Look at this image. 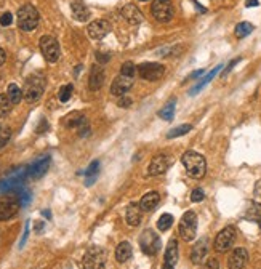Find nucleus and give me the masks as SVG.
Here are the masks:
<instances>
[{"mask_svg": "<svg viewBox=\"0 0 261 269\" xmlns=\"http://www.w3.org/2000/svg\"><path fill=\"white\" fill-rule=\"evenodd\" d=\"M181 162H183L184 169L187 172V175L194 179H200L204 178L205 172H207V162L204 156H200L199 152H194V151H187L181 157Z\"/></svg>", "mask_w": 261, "mask_h": 269, "instance_id": "1", "label": "nucleus"}, {"mask_svg": "<svg viewBox=\"0 0 261 269\" xmlns=\"http://www.w3.org/2000/svg\"><path fill=\"white\" fill-rule=\"evenodd\" d=\"M43 90H45V79L40 74H34L26 81L23 96L27 103H35V101L40 99Z\"/></svg>", "mask_w": 261, "mask_h": 269, "instance_id": "2", "label": "nucleus"}, {"mask_svg": "<svg viewBox=\"0 0 261 269\" xmlns=\"http://www.w3.org/2000/svg\"><path fill=\"white\" fill-rule=\"evenodd\" d=\"M39 11L32 5H23L18 10V26L23 31H34L39 24Z\"/></svg>", "mask_w": 261, "mask_h": 269, "instance_id": "3", "label": "nucleus"}, {"mask_svg": "<svg viewBox=\"0 0 261 269\" xmlns=\"http://www.w3.org/2000/svg\"><path fill=\"white\" fill-rule=\"evenodd\" d=\"M29 177V172L26 167H21L16 172H13L11 175L6 178L0 179V192H10V191H16L18 187L24 186V181Z\"/></svg>", "mask_w": 261, "mask_h": 269, "instance_id": "4", "label": "nucleus"}, {"mask_svg": "<svg viewBox=\"0 0 261 269\" xmlns=\"http://www.w3.org/2000/svg\"><path fill=\"white\" fill-rule=\"evenodd\" d=\"M179 234L186 242H191L195 239V234H197V215H195L192 210L186 212L183 218H181Z\"/></svg>", "mask_w": 261, "mask_h": 269, "instance_id": "5", "label": "nucleus"}, {"mask_svg": "<svg viewBox=\"0 0 261 269\" xmlns=\"http://www.w3.org/2000/svg\"><path fill=\"white\" fill-rule=\"evenodd\" d=\"M106 265V252L99 247H91L87 250L82 260L84 269H104Z\"/></svg>", "mask_w": 261, "mask_h": 269, "instance_id": "6", "label": "nucleus"}, {"mask_svg": "<svg viewBox=\"0 0 261 269\" xmlns=\"http://www.w3.org/2000/svg\"><path fill=\"white\" fill-rule=\"evenodd\" d=\"M39 45H40L43 58H45L48 63H56L60 60V55H61L60 43H58L55 37H52V35H43L39 42Z\"/></svg>", "mask_w": 261, "mask_h": 269, "instance_id": "7", "label": "nucleus"}, {"mask_svg": "<svg viewBox=\"0 0 261 269\" xmlns=\"http://www.w3.org/2000/svg\"><path fill=\"white\" fill-rule=\"evenodd\" d=\"M136 71L138 74H140V77H143L144 81H149V82L159 81V79H162L165 74V68L159 63H143L136 68Z\"/></svg>", "mask_w": 261, "mask_h": 269, "instance_id": "8", "label": "nucleus"}, {"mask_svg": "<svg viewBox=\"0 0 261 269\" xmlns=\"http://www.w3.org/2000/svg\"><path fill=\"white\" fill-rule=\"evenodd\" d=\"M140 247L146 255L152 257L161 250V239L157 237L154 231L146 229V231H143V234L140 237Z\"/></svg>", "mask_w": 261, "mask_h": 269, "instance_id": "9", "label": "nucleus"}, {"mask_svg": "<svg viewBox=\"0 0 261 269\" xmlns=\"http://www.w3.org/2000/svg\"><path fill=\"white\" fill-rule=\"evenodd\" d=\"M152 14L159 23H169L173 18V3L172 0H154L152 2Z\"/></svg>", "mask_w": 261, "mask_h": 269, "instance_id": "10", "label": "nucleus"}, {"mask_svg": "<svg viewBox=\"0 0 261 269\" xmlns=\"http://www.w3.org/2000/svg\"><path fill=\"white\" fill-rule=\"evenodd\" d=\"M236 241V228L234 226H228L218 232V236L215 239V250L224 253L228 252L231 247H233Z\"/></svg>", "mask_w": 261, "mask_h": 269, "instance_id": "11", "label": "nucleus"}, {"mask_svg": "<svg viewBox=\"0 0 261 269\" xmlns=\"http://www.w3.org/2000/svg\"><path fill=\"white\" fill-rule=\"evenodd\" d=\"M172 165V157L167 156V154H159L152 159V162L148 169V173L151 177H157V175H162L167 170L170 169Z\"/></svg>", "mask_w": 261, "mask_h": 269, "instance_id": "12", "label": "nucleus"}, {"mask_svg": "<svg viewBox=\"0 0 261 269\" xmlns=\"http://www.w3.org/2000/svg\"><path fill=\"white\" fill-rule=\"evenodd\" d=\"M87 32H88V35L91 39L101 40L111 32V24L107 23L106 19H96V21H93V23L88 24V27H87Z\"/></svg>", "mask_w": 261, "mask_h": 269, "instance_id": "13", "label": "nucleus"}, {"mask_svg": "<svg viewBox=\"0 0 261 269\" xmlns=\"http://www.w3.org/2000/svg\"><path fill=\"white\" fill-rule=\"evenodd\" d=\"M132 87H133V77L120 74L114 79V82L111 85V93L114 94V96H124Z\"/></svg>", "mask_w": 261, "mask_h": 269, "instance_id": "14", "label": "nucleus"}, {"mask_svg": "<svg viewBox=\"0 0 261 269\" xmlns=\"http://www.w3.org/2000/svg\"><path fill=\"white\" fill-rule=\"evenodd\" d=\"M19 202L13 199L0 200V221H8L19 212Z\"/></svg>", "mask_w": 261, "mask_h": 269, "instance_id": "15", "label": "nucleus"}, {"mask_svg": "<svg viewBox=\"0 0 261 269\" xmlns=\"http://www.w3.org/2000/svg\"><path fill=\"white\" fill-rule=\"evenodd\" d=\"M50 167V156H45V157H40L37 159L31 167H27V172H29V177L32 179H39L42 178L43 175L47 173Z\"/></svg>", "mask_w": 261, "mask_h": 269, "instance_id": "16", "label": "nucleus"}, {"mask_svg": "<svg viewBox=\"0 0 261 269\" xmlns=\"http://www.w3.org/2000/svg\"><path fill=\"white\" fill-rule=\"evenodd\" d=\"M247 261H249L247 250L242 249V247H239V249H236L233 253H231L228 266H229V269H244V266L247 265Z\"/></svg>", "mask_w": 261, "mask_h": 269, "instance_id": "17", "label": "nucleus"}, {"mask_svg": "<svg viewBox=\"0 0 261 269\" xmlns=\"http://www.w3.org/2000/svg\"><path fill=\"white\" fill-rule=\"evenodd\" d=\"M104 84V71L99 66H93L90 72V79H88V87L91 91L99 90Z\"/></svg>", "mask_w": 261, "mask_h": 269, "instance_id": "18", "label": "nucleus"}, {"mask_svg": "<svg viewBox=\"0 0 261 269\" xmlns=\"http://www.w3.org/2000/svg\"><path fill=\"white\" fill-rule=\"evenodd\" d=\"M207 252H208V242H207V239H202V241H199L192 249V253H191L192 263L200 265L202 261H204V258L207 257Z\"/></svg>", "mask_w": 261, "mask_h": 269, "instance_id": "19", "label": "nucleus"}, {"mask_svg": "<svg viewBox=\"0 0 261 269\" xmlns=\"http://www.w3.org/2000/svg\"><path fill=\"white\" fill-rule=\"evenodd\" d=\"M71 11H72L74 19L81 21V23H84V21H87L90 18V10L87 8L85 3L81 2V0H76V2L71 3Z\"/></svg>", "mask_w": 261, "mask_h": 269, "instance_id": "20", "label": "nucleus"}, {"mask_svg": "<svg viewBox=\"0 0 261 269\" xmlns=\"http://www.w3.org/2000/svg\"><path fill=\"white\" fill-rule=\"evenodd\" d=\"M125 218H127V223L130 224V226H138L141 221V207L138 205L136 202L128 203Z\"/></svg>", "mask_w": 261, "mask_h": 269, "instance_id": "21", "label": "nucleus"}, {"mask_svg": "<svg viewBox=\"0 0 261 269\" xmlns=\"http://www.w3.org/2000/svg\"><path fill=\"white\" fill-rule=\"evenodd\" d=\"M122 14H124V18L130 24H140L143 21V14L135 5H125L124 8H122Z\"/></svg>", "mask_w": 261, "mask_h": 269, "instance_id": "22", "label": "nucleus"}, {"mask_svg": "<svg viewBox=\"0 0 261 269\" xmlns=\"http://www.w3.org/2000/svg\"><path fill=\"white\" fill-rule=\"evenodd\" d=\"M176 261H178V242L176 239H170L165 250V263L170 266H175Z\"/></svg>", "mask_w": 261, "mask_h": 269, "instance_id": "23", "label": "nucleus"}, {"mask_svg": "<svg viewBox=\"0 0 261 269\" xmlns=\"http://www.w3.org/2000/svg\"><path fill=\"white\" fill-rule=\"evenodd\" d=\"M159 200H161V195H159V192H156V191L148 192L141 199L140 207H141V210H144V212H151V210H154L157 207Z\"/></svg>", "mask_w": 261, "mask_h": 269, "instance_id": "24", "label": "nucleus"}, {"mask_svg": "<svg viewBox=\"0 0 261 269\" xmlns=\"http://www.w3.org/2000/svg\"><path fill=\"white\" fill-rule=\"evenodd\" d=\"M132 245L128 242H120L117 245V249H115V260L119 261V263H125L130 258H132Z\"/></svg>", "mask_w": 261, "mask_h": 269, "instance_id": "25", "label": "nucleus"}, {"mask_svg": "<svg viewBox=\"0 0 261 269\" xmlns=\"http://www.w3.org/2000/svg\"><path fill=\"white\" fill-rule=\"evenodd\" d=\"M223 69V66H221V64H218V66H216L215 69H212V71H210L208 72V74L204 77V79H202V81L199 82V84H195L194 87H192V89H191V91H189V94H195V93H199L202 89H204V87L210 82V81H213V77L216 76V74H218V72Z\"/></svg>", "mask_w": 261, "mask_h": 269, "instance_id": "26", "label": "nucleus"}, {"mask_svg": "<svg viewBox=\"0 0 261 269\" xmlns=\"http://www.w3.org/2000/svg\"><path fill=\"white\" fill-rule=\"evenodd\" d=\"M175 107H176V99H170L161 111H159V117H162L164 120H172L175 117Z\"/></svg>", "mask_w": 261, "mask_h": 269, "instance_id": "27", "label": "nucleus"}, {"mask_svg": "<svg viewBox=\"0 0 261 269\" xmlns=\"http://www.w3.org/2000/svg\"><path fill=\"white\" fill-rule=\"evenodd\" d=\"M253 29H255V26H253L252 23H247V21H244V23H239L236 26V37L237 39H244L247 37V35H250L253 32Z\"/></svg>", "mask_w": 261, "mask_h": 269, "instance_id": "28", "label": "nucleus"}, {"mask_svg": "<svg viewBox=\"0 0 261 269\" xmlns=\"http://www.w3.org/2000/svg\"><path fill=\"white\" fill-rule=\"evenodd\" d=\"M6 94H8L11 104H18V103H21V99L24 98L23 91H21V89L16 84H10L8 85V91H6Z\"/></svg>", "mask_w": 261, "mask_h": 269, "instance_id": "29", "label": "nucleus"}, {"mask_svg": "<svg viewBox=\"0 0 261 269\" xmlns=\"http://www.w3.org/2000/svg\"><path fill=\"white\" fill-rule=\"evenodd\" d=\"M192 130V125L189 123H184V125H178L175 128H172L169 133H167V138L172 140V138H178V136H183V135H187V132H191Z\"/></svg>", "mask_w": 261, "mask_h": 269, "instance_id": "30", "label": "nucleus"}, {"mask_svg": "<svg viewBox=\"0 0 261 269\" xmlns=\"http://www.w3.org/2000/svg\"><path fill=\"white\" fill-rule=\"evenodd\" d=\"M14 194H16L18 202H19V205H21V207H26L27 203L31 202V191H27V189H26L24 186L18 187L16 191H14Z\"/></svg>", "mask_w": 261, "mask_h": 269, "instance_id": "31", "label": "nucleus"}, {"mask_svg": "<svg viewBox=\"0 0 261 269\" xmlns=\"http://www.w3.org/2000/svg\"><path fill=\"white\" fill-rule=\"evenodd\" d=\"M10 111H11V101L8 98V94L0 93V119L8 115Z\"/></svg>", "mask_w": 261, "mask_h": 269, "instance_id": "32", "label": "nucleus"}, {"mask_svg": "<svg viewBox=\"0 0 261 269\" xmlns=\"http://www.w3.org/2000/svg\"><path fill=\"white\" fill-rule=\"evenodd\" d=\"M98 172H99V162L98 161H95V162H91L90 165H88V169L85 170V177L88 178V181H87V184H91L93 181L96 179V177H98Z\"/></svg>", "mask_w": 261, "mask_h": 269, "instance_id": "33", "label": "nucleus"}, {"mask_svg": "<svg viewBox=\"0 0 261 269\" xmlns=\"http://www.w3.org/2000/svg\"><path fill=\"white\" fill-rule=\"evenodd\" d=\"M172 224H173V216L170 213H164L157 221V229L165 232V231H169L172 228Z\"/></svg>", "mask_w": 261, "mask_h": 269, "instance_id": "34", "label": "nucleus"}, {"mask_svg": "<svg viewBox=\"0 0 261 269\" xmlns=\"http://www.w3.org/2000/svg\"><path fill=\"white\" fill-rule=\"evenodd\" d=\"M72 91H74V87H72L71 84L61 87L60 93H58V98H60L61 103H68V101L71 99V96H72Z\"/></svg>", "mask_w": 261, "mask_h": 269, "instance_id": "35", "label": "nucleus"}, {"mask_svg": "<svg viewBox=\"0 0 261 269\" xmlns=\"http://www.w3.org/2000/svg\"><path fill=\"white\" fill-rule=\"evenodd\" d=\"M10 138H11V130L6 125H2V123H0V149L8 143Z\"/></svg>", "mask_w": 261, "mask_h": 269, "instance_id": "36", "label": "nucleus"}, {"mask_svg": "<svg viewBox=\"0 0 261 269\" xmlns=\"http://www.w3.org/2000/svg\"><path fill=\"white\" fill-rule=\"evenodd\" d=\"M120 74H124V76H128V77H135L136 74V68H135V64L132 61H127L122 64V68H120Z\"/></svg>", "mask_w": 261, "mask_h": 269, "instance_id": "37", "label": "nucleus"}, {"mask_svg": "<svg viewBox=\"0 0 261 269\" xmlns=\"http://www.w3.org/2000/svg\"><path fill=\"white\" fill-rule=\"evenodd\" d=\"M11 23H13V14H11L10 11L3 13L2 16H0V26L6 27V26H10Z\"/></svg>", "mask_w": 261, "mask_h": 269, "instance_id": "38", "label": "nucleus"}, {"mask_svg": "<svg viewBox=\"0 0 261 269\" xmlns=\"http://www.w3.org/2000/svg\"><path fill=\"white\" fill-rule=\"evenodd\" d=\"M204 197H205V194H204L202 189H194L192 194H191V200L192 202H202V200H204Z\"/></svg>", "mask_w": 261, "mask_h": 269, "instance_id": "39", "label": "nucleus"}, {"mask_svg": "<svg viewBox=\"0 0 261 269\" xmlns=\"http://www.w3.org/2000/svg\"><path fill=\"white\" fill-rule=\"evenodd\" d=\"M220 268V263H218V260H215V258H210L207 263L202 265L200 269H218Z\"/></svg>", "mask_w": 261, "mask_h": 269, "instance_id": "40", "label": "nucleus"}, {"mask_svg": "<svg viewBox=\"0 0 261 269\" xmlns=\"http://www.w3.org/2000/svg\"><path fill=\"white\" fill-rule=\"evenodd\" d=\"M96 60H98V63L104 64V63H107V61L111 60V55H109V53H101V52H98V53H96Z\"/></svg>", "mask_w": 261, "mask_h": 269, "instance_id": "41", "label": "nucleus"}, {"mask_svg": "<svg viewBox=\"0 0 261 269\" xmlns=\"http://www.w3.org/2000/svg\"><path fill=\"white\" fill-rule=\"evenodd\" d=\"M117 104L120 107H130V106H132V99H130L128 96H120V99L117 101Z\"/></svg>", "mask_w": 261, "mask_h": 269, "instance_id": "42", "label": "nucleus"}, {"mask_svg": "<svg viewBox=\"0 0 261 269\" xmlns=\"http://www.w3.org/2000/svg\"><path fill=\"white\" fill-rule=\"evenodd\" d=\"M239 61H241V58H236V60H233V61H231V63L228 64V68H226V71H224V72H223V76H226V74H229V71H231V69H233V68L236 66V64H237Z\"/></svg>", "mask_w": 261, "mask_h": 269, "instance_id": "43", "label": "nucleus"}, {"mask_svg": "<svg viewBox=\"0 0 261 269\" xmlns=\"http://www.w3.org/2000/svg\"><path fill=\"white\" fill-rule=\"evenodd\" d=\"M27 234H29V223L26 224V228H24V234H23V239H21V242H19V247H23V245L26 244Z\"/></svg>", "mask_w": 261, "mask_h": 269, "instance_id": "44", "label": "nucleus"}, {"mask_svg": "<svg viewBox=\"0 0 261 269\" xmlns=\"http://www.w3.org/2000/svg\"><path fill=\"white\" fill-rule=\"evenodd\" d=\"M258 3H260V0H247V2H245V6H247V8H253V6H258Z\"/></svg>", "mask_w": 261, "mask_h": 269, "instance_id": "45", "label": "nucleus"}, {"mask_svg": "<svg viewBox=\"0 0 261 269\" xmlns=\"http://www.w3.org/2000/svg\"><path fill=\"white\" fill-rule=\"evenodd\" d=\"M205 74V69H199V71H195L194 74L191 76V79H197V77H202Z\"/></svg>", "mask_w": 261, "mask_h": 269, "instance_id": "46", "label": "nucleus"}, {"mask_svg": "<svg viewBox=\"0 0 261 269\" xmlns=\"http://www.w3.org/2000/svg\"><path fill=\"white\" fill-rule=\"evenodd\" d=\"M5 60H6V55H5V52L2 48H0V66H2V64L5 63Z\"/></svg>", "mask_w": 261, "mask_h": 269, "instance_id": "47", "label": "nucleus"}, {"mask_svg": "<svg viewBox=\"0 0 261 269\" xmlns=\"http://www.w3.org/2000/svg\"><path fill=\"white\" fill-rule=\"evenodd\" d=\"M35 224H37V226H35V231H37V232H40V231H42V228H43V223L37 221V223H35Z\"/></svg>", "mask_w": 261, "mask_h": 269, "instance_id": "48", "label": "nucleus"}, {"mask_svg": "<svg viewBox=\"0 0 261 269\" xmlns=\"http://www.w3.org/2000/svg\"><path fill=\"white\" fill-rule=\"evenodd\" d=\"M42 215H43V216H47V218H50V216H52V215H50V212H48V210H43V212H42Z\"/></svg>", "mask_w": 261, "mask_h": 269, "instance_id": "49", "label": "nucleus"}, {"mask_svg": "<svg viewBox=\"0 0 261 269\" xmlns=\"http://www.w3.org/2000/svg\"><path fill=\"white\" fill-rule=\"evenodd\" d=\"M162 269H175V266H170V265H167V263H165Z\"/></svg>", "mask_w": 261, "mask_h": 269, "instance_id": "50", "label": "nucleus"}, {"mask_svg": "<svg viewBox=\"0 0 261 269\" xmlns=\"http://www.w3.org/2000/svg\"><path fill=\"white\" fill-rule=\"evenodd\" d=\"M141 2H146V0H141Z\"/></svg>", "mask_w": 261, "mask_h": 269, "instance_id": "51", "label": "nucleus"}]
</instances>
